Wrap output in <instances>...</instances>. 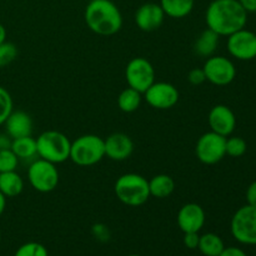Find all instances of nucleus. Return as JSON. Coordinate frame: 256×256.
<instances>
[{
	"label": "nucleus",
	"mask_w": 256,
	"mask_h": 256,
	"mask_svg": "<svg viewBox=\"0 0 256 256\" xmlns=\"http://www.w3.org/2000/svg\"><path fill=\"white\" fill-rule=\"evenodd\" d=\"M205 22L219 36H229L246 26L248 12L238 0H212L205 12Z\"/></svg>",
	"instance_id": "nucleus-1"
},
{
	"label": "nucleus",
	"mask_w": 256,
	"mask_h": 256,
	"mask_svg": "<svg viewBox=\"0 0 256 256\" xmlns=\"http://www.w3.org/2000/svg\"><path fill=\"white\" fill-rule=\"evenodd\" d=\"M85 24L102 36L116 34L122 28V15L112 0H92L84 12Z\"/></svg>",
	"instance_id": "nucleus-2"
},
{
	"label": "nucleus",
	"mask_w": 256,
	"mask_h": 256,
	"mask_svg": "<svg viewBox=\"0 0 256 256\" xmlns=\"http://www.w3.org/2000/svg\"><path fill=\"white\" fill-rule=\"evenodd\" d=\"M115 196L126 206L138 208L149 200V180L136 172H128L119 176L114 185Z\"/></svg>",
	"instance_id": "nucleus-3"
},
{
	"label": "nucleus",
	"mask_w": 256,
	"mask_h": 256,
	"mask_svg": "<svg viewBox=\"0 0 256 256\" xmlns=\"http://www.w3.org/2000/svg\"><path fill=\"white\" fill-rule=\"evenodd\" d=\"M70 148L69 138L58 130H46L36 138L38 156L55 165L69 160Z\"/></svg>",
	"instance_id": "nucleus-4"
},
{
	"label": "nucleus",
	"mask_w": 256,
	"mask_h": 256,
	"mask_svg": "<svg viewBox=\"0 0 256 256\" xmlns=\"http://www.w3.org/2000/svg\"><path fill=\"white\" fill-rule=\"evenodd\" d=\"M104 158V139L98 135L85 134L72 142L69 159L78 166H92Z\"/></svg>",
	"instance_id": "nucleus-5"
},
{
	"label": "nucleus",
	"mask_w": 256,
	"mask_h": 256,
	"mask_svg": "<svg viewBox=\"0 0 256 256\" xmlns=\"http://www.w3.org/2000/svg\"><path fill=\"white\" fill-rule=\"evenodd\" d=\"M28 180L38 192H52L59 185V170L52 162L38 158L28 168Z\"/></svg>",
	"instance_id": "nucleus-6"
},
{
	"label": "nucleus",
	"mask_w": 256,
	"mask_h": 256,
	"mask_svg": "<svg viewBox=\"0 0 256 256\" xmlns=\"http://www.w3.org/2000/svg\"><path fill=\"white\" fill-rule=\"evenodd\" d=\"M232 238L242 245H256V206L244 205L232 215L230 222Z\"/></svg>",
	"instance_id": "nucleus-7"
},
{
	"label": "nucleus",
	"mask_w": 256,
	"mask_h": 256,
	"mask_svg": "<svg viewBox=\"0 0 256 256\" xmlns=\"http://www.w3.org/2000/svg\"><path fill=\"white\" fill-rule=\"evenodd\" d=\"M128 86L144 94L155 82V69L152 62L142 56L134 58L125 68Z\"/></svg>",
	"instance_id": "nucleus-8"
},
{
	"label": "nucleus",
	"mask_w": 256,
	"mask_h": 256,
	"mask_svg": "<svg viewBox=\"0 0 256 256\" xmlns=\"http://www.w3.org/2000/svg\"><path fill=\"white\" fill-rule=\"evenodd\" d=\"M225 142L226 138L212 130L202 134L195 145V155L198 160L205 165H214L222 162L226 155Z\"/></svg>",
	"instance_id": "nucleus-9"
},
{
	"label": "nucleus",
	"mask_w": 256,
	"mask_h": 256,
	"mask_svg": "<svg viewBox=\"0 0 256 256\" xmlns=\"http://www.w3.org/2000/svg\"><path fill=\"white\" fill-rule=\"evenodd\" d=\"M202 70L205 72L206 82L216 86H226L236 78L235 64L229 58L222 55H212L208 58Z\"/></svg>",
	"instance_id": "nucleus-10"
},
{
	"label": "nucleus",
	"mask_w": 256,
	"mask_h": 256,
	"mask_svg": "<svg viewBox=\"0 0 256 256\" xmlns=\"http://www.w3.org/2000/svg\"><path fill=\"white\" fill-rule=\"evenodd\" d=\"M226 48L232 58L242 62H250L256 58V34L245 28L229 35Z\"/></svg>",
	"instance_id": "nucleus-11"
},
{
	"label": "nucleus",
	"mask_w": 256,
	"mask_h": 256,
	"mask_svg": "<svg viewBox=\"0 0 256 256\" xmlns=\"http://www.w3.org/2000/svg\"><path fill=\"white\" fill-rule=\"evenodd\" d=\"M148 104L158 110H168L174 108L179 102V90L166 82H154V84L144 92Z\"/></svg>",
	"instance_id": "nucleus-12"
},
{
	"label": "nucleus",
	"mask_w": 256,
	"mask_h": 256,
	"mask_svg": "<svg viewBox=\"0 0 256 256\" xmlns=\"http://www.w3.org/2000/svg\"><path fill=\"white\" fill-rule=\"evenodd\" d=\"M165 12L160 4L158 2H145L140 5L134 15V20L136 26L142 32H152L162 28L165 20Z\"/></svg>",
	"instance_id": "nucleus-13"
},
{
	"label": "nucleus",
	"mask_w": 256,
	"mask_h": 256,
	"mask_svg": "<svg viewBox=\"0 0 256 256\" xmlns=\"http://www.w3.org/2000/svg\"><path fill=\"white\" fill-rule=\"evenodd\" d=\"M210 130L222 136H230L236 128V116L228 105L218 104L212 108L208 115Z\"/></svg>",
	"instance_id": "nucleus-14"
},
{
	"label": "nucleus",
	"mask_w": 256,
	"mask_h": 256,
	"mask_svg": "<svg viewBox=\"0 0 256 256\" xmlns=\"http://www.w3.org/2000/svg\"><path fill=\"white\" fill-rule=\"evenodd\" d=\"M206 215L202 205L188 202L182 205L176 215V222L182 232H199L204 228Z\"/></svg>",
	"instance_id": "nucleus-15"
},
{
	"label": "nucleus",
	"mask_w": 256,
	"mask_h": 256,
	"mask_svg": "<svg viewBox=\"0 0 256 256\" xmlns=\"http://www.w3.org/2000/svg\"><path fill=\"white\" fill-rule=\"evenodd\" d=\"M105 158L112 162H124L132 156L134 152V142L124 132H114L104 139Z\"/></svg>",
	"instance_id": "nucleus-16"
},
{
	"label": "nucleus",
	"mask_w": 256,
	"mask_h": 256,
	"mask_svg": "<svg viewBox=\"0 0 256 256\" xmlns=\"http://www.w3.org/2000/svg\"><path fill=\"white\" fill-rule=\"evenodd\" d=\"M6 134L12 139L30 136L32 134V120L28 112L22 110H12L4 122Z\"/></svg>",
	"instance_id": "nucleus-17"
},
{
	"label": "nucleus",
	"mask_w": 256,
	"mask_h": 256,
	"mask_svg": "<svg viewBox=\"0 0 256 256\" xmlns=\"http://www.w3.org/2000/svg\"><path fill=\"white\" fill-rule=\"evenodd\" d=\"M220 36L212 29L206 28L204 32H200L194 42V52L202 58H210L215 55L218 46H219Z\"/></svg>",
	"instance_id": "nucleus-18"
},
{
	"label": "nucleus",
	"mask_w": 256,
	"mask_h": 256,
	"mask_svg": "<svg viewBox=\"0 0 256 256\" xmlns=\"http://www.w3.org/2000/svg\"><path fill=\"white\" fill-rule=\"evenodd\" d=\"M175 182L170 175L158 174L149 180L150 196L156 199H166L174 192Z\"/></svg>",
	"instance_id": "nucleus-19"
},
{
	"label": "nucleus",
	"mask_w": 256,
	"mask_h": 256,
	"mask_svg": "<svg viewBox=\"0 0 256 256\" xmlns=\"http://www.w3.org/2000/svg\"><path fill=\"white\" fill-rule=\"evenodd\" d=\"M24 190V180L15 172H0V192L5 198H15Z\"/></svg>",
	"instance_id": "nucleus-20"
},
{
	"label": "nucleus",
	"mask_w": 256,
	"mask_h": 256,
	"mask_svg": "<svg viewBox=\"0 0 256 256\" xmlns=\"http://www.w3.org/2000/svg\"><path fill=\"white\" fill-rule=\"evenodd\" d=\"M165 15L172 19H182L192 12L195 0H160Z\"/></svg>",
	"instance_id": "nucleus-21"
},
{
	"label": "nucleus",
	"mask_w": 256,
	"mask_h": 256,
	"mask_svg": "<svg viewBox=\"0 0 256 256\" xmlns=\"http://www.w3.org/2000/svg\"><path fill=\"white\" fill-rule=\"evenodd\" d=\"M10 149L12 150L19 160H32L38 156L36 152V139L30 136L18 138V139L12 140Z\"/></svg>",
	"instance_id": "nucleus-22"
},
{
	"label": "nucleus",
	"mask_w": 256,
	"mask_h": 256,
	"mask_svg": "<svg viewBox=\"0 0 256 256\" xmlns=\"http://www.w3.org/2000/svg\"><path fill=\"white\" fill-rule=\"evenodd\" d=\"M198 249L204 256H219L225 249L224 240L215 232H206L200 235Z\"/></svg>",
	"instance_id": "nucleus-23"
},
{
	"label": "nucleus",
	"mask_w": 256,
	"mask_h": 256,
	"mask_svg": "<svg viewBox=\"0 0 256 256\" xmlns=\"http://www.w3.org/2000/svg\"><path fill=\"white\" fill-rule=\"evenodd\" d=\"M142 92H136L132 88H125L118 96V106L122 112H128V114L136 112L142 104Z\"/></svg>",
	"instance_id": "nucleus-24"
},
{
	"label": "nucleus",
	"mask_w": 256,
	"mask_h": 256,
	"mask_svg": "<svg viewBox=\"0 0 256 256\" xmlns=\"http://www.w3.org/2000/svg\"><path fill=\"white\" fill-rule=\"evenodd\" d=\"M248 144L240 136H228L225 142V152L226 155L232 158H240L246 152Z\"/></svg>",
	"instance_id": "nucleus-25"
},
{
	"label": "nucleus",
	"mask_w": 256,
	"mask_h": 256,
	"mask_svg": "<svg viewBox=\"0 0 256 256\" xmlns=\"http://www.w3.org/2000/svg\"><path fill=\"white\" fill-rule=\"evenodd\" d=\"M14 256H49L48 249L40 242H29L18 248Z\"/></svg>",
	"instance_id": "nucleus-26"
},
{
	"label": "nucleus",
	"mask_w": 256,
	"mask_h": 256,
	"mask_svg": "<svg viewBox=\"0 0 256 256\" xmlns=\"http://www.w3.org/2000/svg\"><path fill=\"white\" fill-rule=\"evenodd\" d=\"M14 102L10 92L5 88L0 86V125H4L5 120L8 119L14 109Z\"/></svg>",
	"instance_id": "nucleus-27"
},
{
	"label": "nucleus",
	"mask_w": 256,
	"mask_h": 256,
	"mask_svg": "<svg viewBox=\"0 0 256 256\" xmlns=\"http://www.w3.org/2000/svg\"><path fill=\"white\" fill-rule=\"evenodd\" d=\"M18 58V48L12 42H6L0 44V69L12 64Z\"/></svg>",
	"instance_id": "nucleus-28"
},
{
	"label": "nucleus",
	"mask_w": 256,
	"mask_h": 256,
	"mask_svg": "<svg viewBox=\"0 0 256 256\" xmlns=\"http://www.w3.org/2000/svg\"><path fill=\"white\" fill-rule=\"evenodd\" d=\"M18 164H19V159L10 148L0 150V172H15Z\"/></svg>",
	"instance_id": "nucleus-29"
},
{
	"label": "nucleus",
	"mask_w": 256,
	"mask_h": 256,
	"mask_svg": "<svg viewBox=\"0 0 256 256\" xmlns=\"http://www.w3.org/2000/svg\"><path fill=\"white\" fill-rule=\"evenodd\" d=\"M188 80H189L190 84L195 85V86L202 85V82H206V78H205V72L202 70V68H194V69L190 70L189 74H188Z\"/></svg>",
	"instance_id": "nucleus-30"
},
{
	"label": "nucleus",
	"mask_w": 256,
	"mask_h": 256,
	"mask_svg": "<svg viewBox=\"0 0 256 256\" xmlns=\"http://www.w3.org/2000/svg\"><path fill=\"white\" fill-rule=\"evenodd\" d=\"M199 240L200 235L199 232H184V239H182V242H184L185 248L190 250L198 249L199 246Z\"/></svg>",
	"instance_id": "nucleus-31"
},
{
	"label": "nucleus",
	"mask_w": 256,
	"mask_h": 256,
	"mask_svg": "<svg viewBox=\"0 0 256 256\" xmlns=\"http://www.w3.org/2000/svg\"><path fill=\"white\" fill-rule=\"evenodd\" d=\"M92 234L100 242H106V240H109L110 236L109 229H108V226H105L102 224H95L92 226Z\"/></svg>",
	"instance_id": "nucleus-32"
},
{
	"label": "nucleus",
	"mask_w": 256,
	"mask_h": 256,
	"mask_svg": "<svg viewBox=\"0 0 256 256\" xmlns=\"http://www.w3.org/2000/svg\"><path fill=\"white\" fill-rule=\"evenodd\" d=\"M246 204L256 206V182H252L246 190Z\"/></svg>",
	"instance_id": "nucleus-33"
},
{
	"label": "nucleus",
	"mask_w": 256,
	"mask_h": 256,
	"mask_svg": "<svg viewBox=\"0 0 256 256\" xmlns=\"http://www.w3.org/2000/svg\"><path fill=\"white\" fill-rule=\"evenodd\" d=\"M219 256H248V254L244 252V250L240 249V248L229 246V248H225Z\"/></svg>",
	"instance_id": "nucleus-34"
},
{
	"label": "nucleus",
	"mask_w": 256,
	"mask_h": 256,
	"mask_svg": "<svg viewBox=\"0 0 256 256\" xmlns=\"http://www.w3.org/2000/svg\"><path fill=\"white\" fill-rule=\"evenodd\" d=\"M242 9L250 14V12H256V0H238Z\"/></svg>",
	"instance_id": "nucleus-35"
},
{
	"label": "nucleus",
	"mask_w": 256,
	"mask_h": 256,
	"mask_svg": "<svg viewBox=\"0 0 256 256\" xmlns=\"http://www.w3.org/2000/svg\"><path fill=\"white\" fill-rule=\"evenodd\" d=\"M12 145V138L8 134H0V150L9 149Z\"/></svg>",
	"instance_id": "nucleus-36"
},
{
	"label": "nucleus",
	"mask_w": 256,
	"mask_h": 256,
	"mask_svg": "<svg viewBox=\"0 0 256 256\" xmlns=\"http://www.w3.org/2000/svg\"><path fill=\"white\" fill-rule=\"evenodd\" d=\"M5 208H6V198L0 192V216L5 212Z\"/></svg>",
	"instance_id": "nucleus-37"
},
{
	"label": "nucleus",
	"mask_w": 256,
	"mask_h": 256,
	"mask_svg": "<svg viewBox=\"0 0 256 256\" xmlns=\"http://www.w3.org/2000/svg\"><path fill=\"white\" fill-rule=\"evenodd\" d=\"M6 40V29H5L4 25L0 22V44L4 42Z\"/></svg>",
	"instance_id": "nucleus-38"
},
{
	"label": "nucleus",
	"mask_w": 256,
	"mask_h": 256,
	"mask_svg": "<svg viewBox=\"0 0 256 256\" xmlns=\"http://www.w3.org/2000/svg\"><path fill=\"white\" fill-rule=\"evenodd\" d=\"M128 256H140V255H136V254H132V255H128Z\"/></svg>",
	"instance_id": "nucleus-39"
},
{
	"label": "nucleus",
	"mask_w": 256,
	"mask_h": 256,
	"mask_svg": "<svg viewBox=\"0 0 256 256\" xmlns=\"http://www.w3.org/2000/svg\"><path fill=\"white\" fill-rule=\"evenodd\" d=\"M0 239H2V232H0Z\"/></svg>",
	"instance_id": "nucleus-40"
}]
</instances>
